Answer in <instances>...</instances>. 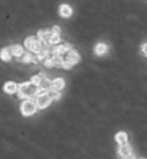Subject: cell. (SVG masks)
<instances>
[{
    "label": "cell",
    "mask_w": 147,
    "mask_h": 159,
    "mask_svg": "<svg viewBox=\"0 0 147 159\" xmlns=\"http://www.w3.org/2000/svg\"><path fill=\"white\" fill-rule=\"evenodd\" d=\"M65 58L69 59L72 64H78V62H80V59H81V57H80V54H78L76 51L71 49V51H68V54H67V57H65Z\"/></svg>",
    "instance_id": "52a82bcc"
},
{
    "label": "cell",
    "mask_w": 147,
    "mask_h": 159,
    "mask_svg": "<svg viewBox=\"0 0 147 159\" xmlns=\"http://www.w3.org/2000/svg\"><path fill=\"white\" fill-rule=\"evenodd\" d=\"M45 67H48V68L55 67V65H54V61H52V58H46V59H45Z\"/></svg>",
    "instance_id": "d6986e66"
},
{
    "label": "cell",
    "mask_w": 147,
    "mask_h": 159,
    "mask_svg": "<svg viewBox=\"0 0 147 159\" xmlns=\"http://www.w3.org/2000/svg\"><path fill=\"white\" fill-rule=\"evenodd\" d=\"M50 88H52V81L49 78H46V77H42V81L39 84V90L43 93H48Z\"/></svg>",
    "instance_id": "5b68a950"
},
{
    "label": "cell",
    "mask_w": 147,
    "mask_h": 159,
    "mask_svg": "<svg viewBox=\"0 0 147 159\" xmlns=\"http://www.w3.org/2000/svg\"><path fill=\"white\" fill-rule=\"evenodd\" d=\"M72 65L74 64L69 61V59H67V58H63V62H62V68H65V70H69V68H72Z\"/></svg>",
    "instance_id": "ac0fdd59"
},
{
    "label": "cell",
    "mask_w": 147,
    "mask_h": 159,
    "mask_svg": "<svg viewBox=\"0 0 147 159\" xmlns=\"http://www.w3.org/2000/svg\"><path fill=\"white\" fill-rule=\"evenodd\" d=\"M121 159H136V158H134V155H133V153H131V155L126 156V158H121Z\"/></svg>",
    "instance_id": "7402d4cb"
},
{
    "label": "cell",
    "mask_w": 147,
    "mask_h": 159,
    "mask_svg": "<svg viewBox=\"0 0 147 159\" xmlns=\"http://www.w3.org/2000/svg\"><path fill=\"white\" fill-rule=\"evenodd\" d=\"M41 81H42V75H35L30 80V83L35 84V85H38V87H39V84H41Z\"/></svg>",
    "instance_id": "e0dca14e"
},
{
    "label": "cell",
    "mask_w": 147,
    "mask_h": 159,
    "mask_svg": "<svg viewBox=\"0 0 147 159\" xmlns=\"http://www.w3.org/2000/svg\"><path fill=\"white\" fill-rule=\"evenodd\" d=\"M50 32H52L54 35H61V29H59L58 26H55V28H52V29H50Z\"/></svg>",
    "instance_id": "ffe728a7"
},
{
    "label": "cell",
    "mask_w": 147,
    "mask_h": 159,
    "mask_svg": "<svg viewBox=\"0 0 147 159\" xmlns=\"http://www.w3.org/2000/svg\"><path fill=\"white\" fill-rule=\"evenodd\" d=\"M107 49H108V46L105 45V43H98V45L95 46L94 52H95V55H104L105 52H107Z\"/></svg>",
    "instance_id": "9a60e30c"
},
{
    "label": "cell",
    "mask_w": 147,
    "mask_h": 159,
    "mask_svg": "<svg viewBox=\"0 0 147 159\" xmlns=\"http://www.w3.org/2000/svg\"><path fill=\"white\" fill-rule=\"evenodd\" d=\"M59 15L62 17H69L72 15L71 6H68V4H61V7H59Z\"/></svg>",
    "instance_id": "30bf717a"
},
{
    "label": "cell",
    "mask_w": 147,
    "mask_h": 159,
    "mask_svg": "<svg viewBox=\"0 0 147 159\" xmlns=\"http://www.w3.org/2000/svg\"><path fill=\"white\" fill-rule=\"evenodd\" d=\"M19 59H20V62H23V64L36 62V61H38V58H36V57H33V54H32V52H25V54L22 55Z\"/></svg>",
    "instance_id": "8992f818"
},
{
    "label": "cell",
    "mask_w": 147,
    "mask_h": 159,
    "mask_svg": "<svg viewBox=\"0 0 147 159\" xmlns=\"http://www.w3.org/2000/svg\"><path fill=\"white\" fill-rule=\"evenodd\" d=\"M63 87H65V80L63 78H55L52 81V90H55V91H61Z\"/></svg>",
    "instance_id": "ba28073f"
},
{
    "label": "cell",
    "mask_w": 147,
    "mask_h": 159,
    "mask_svg": "<svg viewBox=\"0 0 147 159\" xmlns=\"http://www.w3.org/2000/svg\"><path fill=\"white\" fill-rule=\"evenodd\" d=\"M10 49H12V55H13V57H17V58H20L22 55L25 54L23 46H20V45H13V46H10Z\"/></svg>",
    "instance_id": "7c38bea8"
},
{
    "label": "cell",
    "mask_w": 147,
    "mask_h": 159,
    "mask_svg": "<svg viewBox=\"0 0 147 159\" xmlns=\"http://www.w3.org/2000/svg\"><path fill=\"white\" fill-rule=\"evenodd\" d=\"M115 140L120 143V146H121V145H127V140H128L127 133L126 132H118V133L115 134Z\"/></svg>",
    "instance_id": "4fadbf2b"
},
{
    "label": "cell",
    "mask_w": 147,
    "mask_h": 159,
    "mask_svg": "<svg viewBox=\"0 0 147 159\" xmlns=\"http://www.w3.org/2000/svg\"><path fill=\"white\" fill-rule=\"evenodd\" d=\"M17 94L20 98H26V100H29L30 97H35L39 94V87L38 85H35L29 81V83H23L19 85V90H17Z\"/></svg>",
    "instance_id": "6da1fadb"
},
{
    "label": "cell",
    "mask_w": 147,
    "mask_h": 159,
    "mask_svg": "<svg viewBox=\"0 0 147 159\" xmlns=\"http://www.w3.org/2000/svg\"><path fill=\"white\" fill-rule=\"evenodd\" d=\"M12 49H10V46L9 48H3V49L0 51V58L3 59V61H6V62H9L10 59H12Z\"/></svg>",
    "instance_id": "9c48e42d"
},
{
    "label": "cell",
    "mask_w": 147,
    "mask_h": 159,
    "mask_svg": "<svg viewBox=\"0 0 147 159\" xmlns=\"http://www.w3.org/2000/svg\"><path fill=\"white\" fill-rule=\"evenodd\" d=\"M141 51H143L144 55H147V43H144V45L141 46Z\"/></svg>",
    "instance_id": "44dd1931"
},
{
    "label": "cell",
    "mask_w": 147,
    "mask_h": 159,
    "mask_svg": "<svg viewBox=\"0 0 147 159\" xmlns=\"http://www.w3.org/2000/svg\"><path fill=\"white\" fill-rule=\"evenodd\" d=\"M63 55L61 54H52V61H54V65L55 67H62V62H63Z\"/></svg>",
    "instance_id": "5bb4252c"
},
{
    "label": "cell",
    "mask_w": 147,
    "mask_h": 159,
    "mask_svg": "<svg viewBox=\"0 0 147 159\" xmlns=\"http://www.w3.org/2000/svg\"><path fill=\"white\" fill-rule=\"evenodd\" d=\"M38 110V106H36V103H35L33 100H25L23 103H22L20 106V111L23 116H32V114H35V111Z\"/></svg>",
    "instance_id": "7a4b0ae2"
},
{
    "label": "cell",
    "mask_w": 147,
    "mask_h": 159,
    "mask_svg": "<svg viewBox=\"0 0 147 159\" xmlns=\"http://www.w3.org/2000/svg\"><path fill=\"white\" fill-rule=\"evenodd\" d=\"M118 155L121 156V158H126V156L131 155V146L127 143V145H121L120 149H118Z\"/></svg>",
    "instance_id": "8fae6325"
},
{
    "label": "cell",
    "mask_w": 147,
    "mask_h": 159,
    "mask_svg": "<svg viewBox=\"0 0 147 159\" xmlns=\"http://www.w3.org/2000/svg\"><path fill=\"white\" fill-rule=\"evenodd\" d=\"M48 94H49V97L52 98V100H59V98H61V93L55 91V90H52V88L48 91Z\"/></svg>",
    "instance_id": "2e32d148"
},
{
    "label": "cell",
    "mask_w": 147,
    "mask_h": 159,
    "mask_svg": "<svg viewBox=\"0 0 147 159\" xmlns=\"http://www.w3.org/2000/svg\"><path fill=\"white\" fill-rule=\"evenodd\" d=\"M3 90H4V93H7V94H15V93H17V90H19V85H17L16 83H13V81H7V83L3 85Z\"/></svg>",
    "instance_id": "277c9868"
},
{
    "label": "cell",
    "mask_w": 147,
    "mask_h": 159,
    "mask_svg": "<svg viewBox=\"0 0 147 159\" xmlns=\"http://www.w3.org/2000/svg\"><path fill=\"white\" fill-rule=\"evenodd\" d=\"M50 101H52V98L49 97V94H48V93H42V94H38V96H36L35 103L38 106V109H46L48 106L50 104Z\"/></svg>",
    "instance_id": "3957f363"
}]
</instances>
